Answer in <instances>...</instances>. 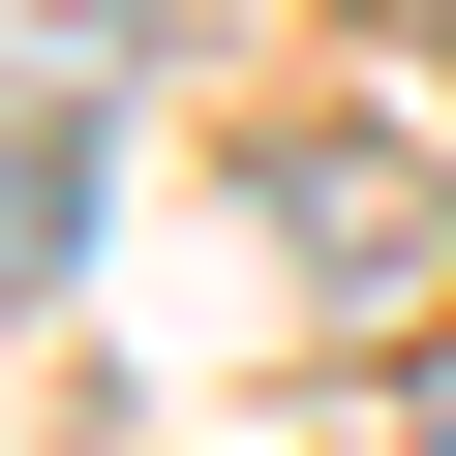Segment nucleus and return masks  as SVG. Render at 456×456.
Returning <instances> with one entry per match:
<instances>
[{"label": "nucleus", "instance_id": "obj_2", "mask_svg": "<svg viewBox=\"0 0 456 456\" xmlns=\"http://www.w3.org/2000/svg\"><path fill=\"white\" fill-rule=\"evenodd\" d=\"M0 274H92V92L0 122Z\"/></svg>", "mask_w": 456, "mask_h": 456}, {"label": "nucleus", "instance_id": "obj_1", "mask_svg": "<svg viewBox=\"0 0 456 456\" xmlns=\"http://www.w3.org/2000/svg\"><path fill=\"white\" fill-rule=\"evenodd\" d=\"M274 213H305V274H395V305H456V244H426V183H365V152H305Z\"/></svg>", "mask_w": 456, "mask_h": 456}, {"label": "nucleus", "instance_id": "obj_4", "mask_svg": "<svg viewBox=\"0 0 456 456\" xmlns=\"http://www.w3.org/2000/svg\"><path fill=\"white\" fill-rule=\"evenodd\" d=\"M426 61H456V0H426Z\"/></svg>", "mask_w": 456, "mask_h": 456}, {"label": "nucleus", "instance_id": "obj_3", "mask_svg": "<svg viewBox=\"0 0 456 456\" xmlns=\"http://www.w3.org/2000/svg\"><path fill=\"white\" fill-rule=\"evenodd\" d=\"M152 61V0H0V92H122Z\"/></svg>", "mask_w": 456, "mask_h": 456}]
</instances>
